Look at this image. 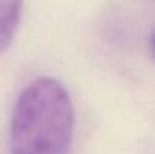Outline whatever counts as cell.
I'll return each mask as SVG.
<instances>
[{"mask_svg": "<svg viewBox=\"0 0 155 154\" xmlns=\"http://www.w3.org/2000/svg\"><path fill=\"white\" fill-rule=\"evenodd\" d=\"M74 104L68 89L50 76L29 82L14 103L9 154H69Z\"/></svg>", "mask_w": 155, "mask_h": 154, "instance_id": "cell-1", "label": "cell"}, {"mask_svg": "<svg viewBox=\"0 0 155 154\" xmlns=\"http://www.w3.org/2000/svg\"><path fill=\"white\" fill-rule=\"evenodd\" d=\"M21 2H0V53L6 51L20 29L23 18Z\"/></svg>", "mask_w": 155, "mask_h": 154, "instance_id": "cell-2", "label": "cell"}, {"mask_svg": "<svg viewBox=\"0 0 155 154\" xmlns=\"http://www.w3.org/2000/svg\"><path fill=\"white\" fill-rule=\"evenodd\" d=\"M152 47H154V51H155V32H154V35H152Z\"/></svg>", "mask_w": 155, "mask_h": 154, "instance_id": "cell-3", "label": "cell"}]
</instances>
